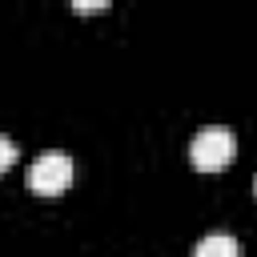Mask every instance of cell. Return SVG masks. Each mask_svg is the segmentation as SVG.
<instances>
[{"mask_svg":"<svg viewBox=\"0 0 257 257\" xmlns=\"http://www.w3.org/2000/svg\"><path fill=\"white\" fill-rule=\"evenodd\" d=\"M12 161H16V141L0 133V173H4V169H12Z\"/></svg>","mask_w":257,"mask_h":257,"instance_id":"obj_4","label":"cell"},{"mask_svg":"<svg viewBox=\"0 0 257 257\" xmlns=\"http://www.w3.org/2000/svg\"><path fill=\"white\" fill-rule=\"evenodd\" d=\"M233 153H237V137H233V128H221V124L201 128V133L193 137V145H189V161H193V169H201V173L225 169V165L233 161Z\"/></svg>","mask_w":257,"mask_h":257,"instance_id":"obj_1","label":"cell"},{"mask_svg":"<svg viewBox=\"0 0 257 257\" xmlns=\"http://www.w3.org/2000/svg\"><path fill=\"white\" fill-rule=\"evenodd\" d=\"M193 257H241V245L233 233H205L193 249Z\"/></svg>","mask_w":257,"mask_h":257,"instance_id":"obj_3","label":"cell"},{"mask_svg":"<svg viewBox=\"0 0 257 257\" xmlns=\"http://www.w3.org/2000/svg\"><path fill=\"white\" fill-rule=\"evenodd\" d=\"M24 181H28L32 193L56 197V193H64V189L72 185V157H64V153H44V157L32 161V169H28Z\"/></svg>","mask_w":257,"mask_h":257,"instance_id":"obj_2","label":"cell"}]
</instances>
